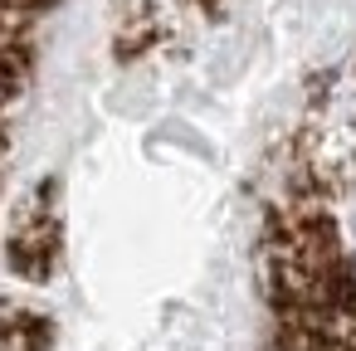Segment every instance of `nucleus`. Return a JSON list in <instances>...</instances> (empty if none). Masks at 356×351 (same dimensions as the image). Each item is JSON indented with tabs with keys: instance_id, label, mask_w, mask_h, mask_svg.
I'll return each mask as SVG.
<instances>
[{
	"instance_id": "obj_4",
	"label": "nucleus",
	"mask_w": 356,
	"mask_h": 351,
	"mask_svg": "<svg viewBox=\"0 0 356 351\" xmlns=\"http://www.w3.org/2000/svg\"><path fill=\"white\" fill-rule=\"evenodd\" d=\"M54 0H0V15H20V20H35L40 10H49Z\"/></svg>"
},
{
	"instance_id": "obj_2",
	"label": "nucleus",
	"mask_w": 356,
	"mask_h": 351,
	"mask_svg": "<svg viewBox=\"0 0 356 351\" xmlns=\"http://www.w3.org/2000/svg\"><path fill=\"white\" fill-rule=\"evenodd\" d=\"M54 327L35 312H0V351H49Z\"/></svg>"
},
{
	"instance_id": "obj_3",
	"label": "nucleus",
	"mask_w": 356,
	"mask_h": 351,
	"mask_svg": "<svg viewBox=\"0 0 356 351\" xmlns=\"http://www.w3.org/2000/svg\"><path fill=\"white\" fill-rule=\"evenodd\" d=\"M30 69H35V40L0 44V113H6V103H15L25 93Z\"/></svg>"
},
{
	"instance_id": "obj_1",
	"label": "nucleus",
	"mask_w": 356,
	"mask_h": 351,
	"mask_svg": "<svg viewBox=\"0 0 356 351\" xmlns=\"http://www.w3.org/2000/svg\"><path fill=\"white\" fill-rule=\"evenodd\" d=\"M54 254H59V190L40 186L35 200L25 205L20 234L10 239V263L25 273H44L54 263Z\"/></svg>"
}]
</instances>
